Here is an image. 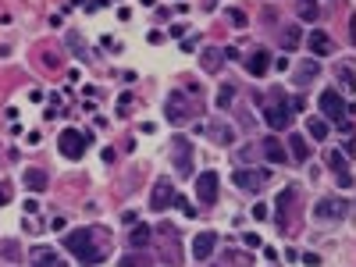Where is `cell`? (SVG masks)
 <instances>
[{
	"label": "cell",
	"mask_w": 356,
	"mask_h": 267,
	"mask_svg": "<svg viewBox=\"0 0 356 267\" xmlns=\"http://www.w3.org/2000/svg\"><path fill=\"white\" fill-rule=\"evenodd\" d=\"M228 18H232V25H246V14L239 7H228Z\"/></svg>",
	"instance_id": "obj_31"
},
{
	"label": "cell",
	"mask_w": 356,
	"mask_h": 267,
	"mask_svg": "<svg viewBox=\"0 0 356 267\" xmlns=\"http://www.w3.org/2000/svg\"><path fill=\"white\" fill-rule=\"evenodd\" d=\"M0 253H4V260H14V264H18L22 246H18V242H11V239H4V242H0Z\"/></svg>",
	"instance_id": "obj_27"
},
{
	"label": "cell",
	"mask_w": 356,
	"mask_h": 267,
	"mask_svg": "<svg viewBox=\"0 0 356 267\" xmlns=\"http://www.w3.org/2000/svg\"><path fill=\"white\" fill-rule=\"evenodd\" d=\"M207 132H210V139L217 143V146H232V128L228 125H221V121H210V128H207Z\"/></svg>",
	"instance_id": "obj_19"
},
{
	"label": "cell",
	"mask_w": 356,
	"mask_h": 267,
	"mask_svg": "<svg viewBox=\"0 0 356 267\" xmlns=\"http://www.w3.org/2000/svg\"><path fill=\"white\" fill-rule=\"evenodd\" d=\"M346 200H338V196H324V200H317V207H314V217L317 221H342L346 217Z\"/></svg>",
	"instance_id": "obj_6"
},
{
	"label": "cell",
	"mask_w": 356,
	"mask_h": 267,
	"mask_svg": "<svg viewBox=\"0 0 356 267\" xmlns=\"http://www.w3.org/2000/svg\"><path fill=\"white\" fill-rule=\"evenodd\" d=\"M128 111H132V96L125 93L121 100H118V118H128Z\"/></svg>",
	"instance_id": "obj_30"
},
{
	"label": "cell",
	"mask_w": 356,
	"mask_h": 267,
	"mask_svg": "<svg viewBox=\"0 0 356 267\" xmlns=\"http://www.w3.org/2000/svg\"><path fill=\"white\" fill-rule=\"evenodd\" d=\"M4 203H11V185L0 182V207H4Z\"/></svg>",
	"instance_id": "obj_36"
},
{
	"label": "cell",
	"mask_w": 356,
	"mask_h": 267,
	"mask_svg": "<svg viewBox=\"0 0 356 267\" xmlns=\"http://www.w3.org/2000/svg\"><path fill=\"white\" fill-rule=\"evenodd\" d=\"M171 157H175V171L178 175H192V150H189V143L182 136L171 139Z\"/></svg>",
	"instance_id": "obj_7"
},
{
	"label": "cell",
	"mask_w": 356,
	"mask_h": 267,
	"mask_svg": "<svg viewBox=\"0 0 356 267\" xmlns=\"http://www.w3.org/2000/svg\"><path fill=\"white\" fill-rule=\"evenodd\" d=\"M196 196H200V203H214L217 200V175L214 171H200L196 175Z\"/></svg>",
	"instance_id": "obj_9"
},
{
	"label": "cell",
	"mask_w": 356,
	"mask_h": 267,
	"mask_svg": "<svg viewBox=\"0 0 356 267\" xmlns=\"http://www.w3.org/2000/svg\"><path fill=\"white\" fill-rule=\"evenodd\" d=\"M281 47L285 50H299V25H289L285 32H281Z\"/></svg>",
	"instance_id": "obj_25"
},
{
	"label": "cell",
	"mask_w": 356,
	"mask_h": 267,
	"mask_svg": "<svg viewBox=\"0 0 356 267\" xmlns=\"http://www.w3.org/2000/svg\"><path fill=\"white\" fill-rule=\"evenodd\" d=\"M146 39H150L153 47H160V43H164V32H160V29H150V32H146Z\"/></svg>",
	"instance_id": "obj_35"
},
{
	"label": "cell",
	"mask_w": 356,
	"mask_h": 267,
	"mask_svg": "<svg viewBox=\"0 0 356 267\" xmlns=\"http://www.w3.org/2000/svg\"><path fill=\"white\" fill-rule=\"evenodd\" d=\"M296 200V185H289L285 192H278V203H274V225L278 228H289V207Z\"/></svg>",
	"instance_id": "obj_11"
},
{
	"label": "cell",
	"mask_w": 356,
	"mask_h": 267,
	"mask_svg": "<svg viewBox=\"0 0 356 267\" xmlns=\"http://www.w3.org/2000/svg\"><path fill=\"white\" fill-rule=\"evenodd\" d=\"M328 118H310L306 121V136H314V139H328Z\"/></svg>",
	"instance_id": "obj_21"
},
{
	"label": "cell",
	"mask_w": 356,
	"mask_h": 267,
	"mask_svg": "<svg viewBox=\"0 0 356 267\" xmlns=\"http://www.w3.org/2000/svg\"><path fill=\"white\" fill-rule=\"evenodd\" d=\"M242 242H246V246H260V235H257V232H246Z\"/></svg>",
	"instance_id": "obj_37"
},
{
	"label": "cell",
	"mask_w": 356,
	"mask_h": 267,
	"mask_svg": "<svg viewBox=\"0 0 356 267\" xmlns=\"http://www.w3.org/2000/svg\"><path fill=\"white\" fill-rule=\"evenodd\" d=\"M232 182H235V189H242V192H260L267 182H271V171H267V168H235L232 171Z\"/></svg>",
	"instance_id": "obj_2"
},
{
	"label": "cell",
	"mask_w": 356,
	"mask_h": 267,
	"mask_svg": "<svg viewBox=\"0 0 356 267\" xmlns=\"http://www.w3.org/2000/svg\"><path fill=\"white\" fill-rule=\"evenodd\" d=\"M253 217H257V221L267 217V203H257V207H253Z\"/></svg>",
	"instance_id": "obj_38"
},
{
	"label": "cell",
	"mask_w": 356,
	"mask_h": 267,
	"mask_svg": "<svg viewBox=\"0 0 356 267\" xmlns=\"http://www.w3.org/2000/svg\"><path fill=\"white\" fill-rule=\"evenodd\" d=\"M317 103H321V114H324V118H328V121H331V125H342V121H346V111H349V107H346V103H342V96H338V93H335V89H324V93H321V100H317Z\"/></svg>",
	"instance_id": "obj_5"
},
{
	"label": "cell",
	"mask_w": 356,
	"mask_h": 267,
	"mask_svg": "<svg viewBox=\"0 0 356 267\" xmlns=\"http://www.w3.org/2000/svg\"><path fill=\"white\" fill-rule=\"evenodd\" d=\"M232 100H235V86H221L217 89V107H232Z\"/></svg>",
	"instance_id": "obj_28"
},
{
	"label": "cell",
	"mask_w": 356,
	"mask_h": 267,
	"mask_svg": "<svg viewBox=\"0 0 356 267\" xmlns=\"http://www.w3.org/2000/svg\"><path fill=\"white\" fill-rule=\"evenodd\" d=\"M214 249H217V232H200L192 239V260H210Z\"/></svg>",
	"instance_id": "obj_10"
},
{
	"label": "cell",
	"mask_w": 356,
	"mask_h": 267,
	"mask_svg": "<svg viewBox=\"0 0 356 267\" xmlns=\"http://www.w3.org/2000/svg\"><path fill=\"white\" fill-rule=\"evenodd\" d=\"M306 43H310V50H314V57H328L331 54V36L324 32V29H314V32L306 36Z\"/></svg>",
	"instance_id": "obj_14"
},
{
	"label": "cell",
	"mask_w": 356,
	"mask_h": 267,
	"mask_svg": "<svg viewBox=\"0 0 356 267\" xmlns=\"http://www.w3.org/2000/svg\"><path fill=\"white\" fill-rule=\"evenodd\" d=\"M317 61H306V57H303V61H296V68H292V82L296 86H310V82H314L317 79Z\"/></svg>",
	"instance_id": "obj_13"
},
{
	"label": "cell",
	"mask_w": 356,
	"mask_h": 267,
	"mask_svg": "<svg viewBox=\"0 0 356 267\" xmlns=\"http://www.w3.org/2000/svg\"><path fill=\"white\" fill-rule=\"evenodd\" d=\"M289 153H292V157H296V160H299V164H303V160L310 157V146H306V139L292 136V139H289Z\"/></svg>",
	"instance_id": "obj_24"
},
{
	"label": "cell",
	"mask_w": 356,
	"mask_h": 267,
	"mask_svg": "<svg viewBox=\"0 0 356 267\" xmlns=\"http://www.w3.org/2000/svg\"><path fill=\"white\" fill-rule=\"evenodd\" d=\"M292 114H296V103L281 100V96H274L271 103H267V111H264V118H267V125H271V128H289L292 125Z\"/></svg>",
	"instance_id": "obj_4"
},
{
	"label": "cell",
	"mask_w": 356,
	"mask_h": 267,
	"mask_svg": "<svg viewBox=\"0 0 356 267\" xmlns=\"http://www.w3.org/2000/svg\"><path fill=\"white\" fill-rule=\"evenodd\" d=\"M249 71H253V75L260 79L264 75V71H267V64H271V50H253V57H249Z\"/></svg>",
	"instance_id": "obj_18"
},
{
	"label": "cell",
	"mask_w": 356,
	"mask_h": 267,
	"mask_svg": "<svg viewBox=\"0 0 356 267\" xmlns=\"http://www.w3.org/2000/svg\"><path fill=\"white\" fill-rule=\"evenodd\" d=\"M86 146H89V136L79 132V128H64L61 136H57V150H61L64 157H71V160H79L86 153Z\"/></svg>",
	"instance_id": "obj_3"
},
{
	"label": "cell",
	"mask_w": 356,
	"mask_h": 267,
	"mask_svg": "<svg viewBox=\"0 0 356 267\" xmlns=\"http://www.w3.org/2000/svg\"><path fill=\"white\" fill-rule=\"evenodd\" d=\"M175 203V192H171V182L168 178H157V185H153V192H150V210H168V207Z\"/></svg>",
	"instance_id": "obj_8"
},
{
	"label": "cell",
	"mask_w": 356,
	"mask_h": 267,
	"mask_svg": "<svg viewBox=\"0 0 356 267\" xmlns=\"http://www.w3.org/2000/svg\"><path fill=\"white\" fill-rule=\"evenodd\" d=\"M200 64H203V71H217L221 64H225V54H221V50H203Z\"/></svg>",
	"instance_id": "obj_23"
},
{
	"label": "cell",
	"mask_w": 356,
	"mask_h": 267,
	"mask_svg": "<svg viewBox=\"0 0 356 267\" xmlns=\"http://www.w3.org/2000/svg\"><path fill=\"white\" fill-rule=\"evenodd\" d=\"M121 267H146V264H143V257H136V253H128V257L121 260Z\"/></svg>",
	"instance_id": "obj_34"
},
{
	"label": "cell",
	"mask_w": 356,
	"mask_h": 267,
	"mask_svg": "<svg viewBox=\"0 0 356 267\" xmlns=\"http://www.w3.org/2000/svg\"><path fill=\"white\" fill-rule=\"evenodd\" d=\"M296 7H299V18H303V22H317V18H321L317 0H296Z\"/></svg>",
	"instance_id": "obj_22"
},
{
	"label": "cell",
	"mask_w": 356,
	"mask_h": 267,
	"mask_svg": "<svg viewBox=\"0 0 356 267\" xmlns=\"http://www.w3.org/2000/svg\"><path fill=\"white\" fill-rule=\"evenodd\" d=\"M164 114H168V121H185V118H192V107H189V100L182 93H171Z\"/></svg>",
	"instance_id": "obj_12"
},
{
	"label": "cell",
	"mask_w": 356,
	"mask_h": 267,
	"mask_svg": "<svg viewBox=\"0 0 356 267\" xmlns=\"http://www.w3.org/2000/svg\"><path fill=\"white\" fill-rule=\"evenodd\" d=\"M338 82H342V86L349 89V86H353L356 79H353V71H349V68H338Z\"/></svg>",
	"instance_id": "obj_32"
},
{
	"label": "cell",
	"mask_w": 356,
	"mask_h": 267,
	"mask_svg": "<svg viewBox=\"0 0 356 267\" xmlns=\"http://www.w3.org/2000/svg\"><path fill=\"white\" fill-rule=\"evenodd\" d=\"M264 153H267V160H274V164H285V160H289L285 146H281L274 136H267V139H264Z\"/></svg>",
	"instance_id": "obj_16"
},
{
	"label": "cell",
	"mask_w": 356,
	"mask_h": 267,
	"mask_svg": "<svg viewBox=\"0 0 356 267\" xmlns=\"http://www.w3.org/2000/svg\"><path fill=\"white\" fill-rule=\"evenodd\" d=\"M32 267H68V264H64L61 257H57L50 246H39L36 253H32Z\"/></svg>",
	"instance_id": "obj_15"
},
{
	"label": "cell",
	"mask_w": 356,
	"mask_h": 267,
	"mask_svg": "<svg viewBox=\"0 0 356 267\" xmlns=\"http://www.w3.org/2000/svg\"><path fill=\"white\" fill-rule=\"evenodd\" d=\"M171 207L185 210V217H196V207H192V203H185V196H175V203H171Z\"/></svg>",
	"instance_id": "obj_29"
},
{
	"label": "cell",
	"mask_w": 356,
	"mask_h": 267,
	"mask_svg": "<svg viewBox=\"0 0 356 267\" xmlns=\"http://www.w3.org/2000/svg\"><path fill=\"white\" fill-rule=\"evenodd\" d=\"M306 267H321V253H299Z\"/></svg>",
	"instance_id": "obj_33"
},
{
	"label": "cell",
	"mask_w": 356,
	"mask_h": 267,
	"mask_svg": "<svg viewBox=\"0 0 356 267\" xmlns=\"http://www.w3.org/2000/svg\"><path fill=\"white\" fill-rule=\"evenodd\" d=\"M22 182L32 189V192H43V189H47V171H39V168H25Z\"/></svg>",
	"instance_id": "obj_17"
},
{
	"label": "cell",
	"mask_w": 356,
	"mask_h": 267,
	"mask_svg": "<svg viewBox=\"0 0 356 267\" xmlns=\"http://www.w3.org/2000/svg\"><path fill=\"white\" fill-rule=\"evenodd\" d=\"M328 168H331L335 175H346V153H342V150H331V153H328Z\"/></svg>",
	"instance_id": "obj_26"
},
{
	"label": "cell",
	"mask_w": 356,
	"mask_h": 267,
	"mask_svg": "<svg viewBox=\"0 0 356 267\" xmlns=\"http://www.w3.org/2000/svg\"><path fill=\"white\" fill-rule=\"evenodd\" d=\"M64 249H71V257H75L79 264L93 267V264H103V257H107V249L96 246V228H75L64 235Z\"/></svg>",
	"instance_id": "obj_1"
},
{
	"label": "cell",
	"mask_w": 356,
	"mask_h": 267,
	"mask_svg": "<svg viewBox=\"0 0 356 267\" xmlns=\"http://www.w3.org/2000/svg\"><path fill=\"white\" fill-rule=\"evenodd\" d=\"M39 210V200H25V214H36Z\"/></svg>",
	"instance_id": "obj_39"
},
{
	"label": "cell",
	"mask_w": 356,
	"mask_h": 267,
	"mask_svg": "<svg viewBox=\"0 0 356 267\" xmlns=\"http://www.w3.org/2000/svg\"><path fill=\"white\" fill-rule=\"evenodd\" d=\"M150 239H153V232L146 228V225H136V228H132V235H128L132 249H146V246H150Z\"/></svg>",
	"instance_id": "obj_20"
}]
</instances>
